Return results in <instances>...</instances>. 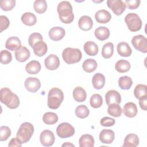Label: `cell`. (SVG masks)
Returning <instances> with one entry per match:
<instances>
[{"mask_svg": "<svg viewBox=\"0 0 147 147\" xmlns=\"http://www.w3.org/2000/svg\"><path fill=\"white\" fill-rule=\"evenodd\" d=\"M0 100L2 103L11 109L17 108L20 102L18 96L7 87L1 89Z\"/></svg>", "mask_w": 147, "mask_h": 147, "instance_id": "obj_1", "label": "cell"}, {"mask_svg": "<svg viewBox=\"0 0 147 147\" xmlns=\"http://www.w3.org/2000/svg\"><path fill=\"white\" fill-rule=\"evenodd\" d=\"M59 17L60 21L64 24H70L74 19V15L72 11V7L68 1L60 2L57 8Z\"/></svg>", "mask_w": 147, "mask_h": 147, "instance_id": "obj_2", "label": "cell"}, {"mask_svg": "<svg viewBox=\"0 0 147 147\" xmlns=\"http://www.w3.org/2000/svg\"><path fill=\"white\" fill-rule=\"evenodd\" d=\"M64 99V94L60 88L54 87L49 91L48 94L47 105L51 109H57L59 107Z\"/></svg>", "mask_w": 147, "mask_h": 147, "instance_id": "obj_3", "label": "cell"}, {"mask_svg": "<svg viewBox=\"0 0 147 147\" xmlns=\"http://www.w3.org/2000/svg\"><path fill=\"white\" fill-rule=\"evenodd\" d=\"M34 132V127L33 125L28 122L22 123L17 131L16 137L22 144L28 142L31 138Z\"/></svg>", "mask_w": 147, "mask_h": 147, "instance_id": "obj_4", "label": "cell"}, {"mask_svg": "<svg viewBox=\"0 0 147 147\" xmlns=\"http://www.w3.org/2000/svg\"><path fill=\"white\" fill-rule=\"evenodd\" d=\"M82 57V52L78 48H66L62 52V57L64 61L68 64H72L80 61Z\"/></svg>", "mask_w": 147, "mask_h": 147, "instance_id": "obj_5", "label": "cell"}, {"mask_svg": "<svg viewBox=\"0 0 147 147\" xmlns=\"http://www.w3.org/2000/svg\"><path fill=\"white\" fill-rule=\"evenodd\" d=\"M125 21L128 29L131 32H137L142 27V21L140 17L136 13H130L125 17Z\"/></svg>", "mask_w": 147, "mask_h": 147, "instance_id": "obj_6", "label": "cell"}, {"mask_svg": "<svg viewBox=\"0 0 147 147\" xmlns=\"http://www.w3.org/2000/svg\"><path fill=\"white\" fill-rule=\"evenodd\" d=\"M56 133L61 138H68L74 134L75 129L70 123L63 122L58 125L56 129Z\"/></svg>", "mask_w": 147, "mask_h": 147, "instance_id": "obj_7", "label": "cell"}, {"mask_svg": "<svg viewBox=\"0 0 147 147\" xmlns=\"http://www.w3.org/2000/svg\"><path fill=\"white\" fill-rule=\"evenodd\" d=\"M131 44L137 51L142 53L147 52V39L143 35L134 36L131 39Z\"/></svg>", "mask_w": 147, "mask_h": 147, "instance_id": "obj_8", "label": "cell"}, {"mask_svg": "<svg viewBox=\"0 0 147 147\" xmlns=\"http://www.w3.org/2000/svg\"><path fill=\"white\" fill-rule=\"evenodd\" d=\"M107 5L117 16L122 14L126 8V4L121 0H108Z\"/></svg>", "mask_w": 147, "mask_h": 147, "instance_id": "obj_9", "label": "cell"}, {"mask_svg": "<svg viewBox=\"0 0 147 147\" xmlns=\"http://www.w3.org/2000/svg\"><path fill=\"white\" fill-rule=\"evenodd\" d=\"M55 136L53 132L49 130H43L40 136L41 144L45 146H52L55 142Z\"/></svg>", "mask_w": 147, "mask_h": 147, "instance_id": "obj_10", "label": "cell"}, {"mask_svg": "<svg viewBox=\"0 0 147 147\" xmlns=\"http://www.w3.org/2000/svg\"><path fill=\"white\" fill-rule=\"evenodd\" d=\"M24 84L26 89L28 91L33 93L36 92L41 87L40 80L34 77H29L26 79Z\"/></svg>", "mask_w": 147, "mask_h": 147, "instance_id": "obj_11", "label": "cell"}, {"mask_svg": "<svg viewBox=\"0 0 147 147\" xmlns=\"http://www.w3.org/2000/svg\"><path fill=\"white\" fill-rule=\"evenodd\" d=\"M44 64L47 69L51 71L55 70L60 65V60L56 55L51 54L45 59Z\"/></svg>", "mask_w": 147, "mask_h": 147, "instance_id": "obj_12", "label": "cell"}, {"mask_svg": "<svg viewBox=\"0 0 147 147\" xmlns=\"http://www.w3.org/2000/svg\"><path fill=\"white\" fill-rule=\"evenodd\" d=\"M105 100L107 105L112 103L119 104L121 102V96L118 91L111 90L106 92L105 95Z\"/></svg>", "mask_w": 147, "mask_h": 147, "instance_id": "obj_13", "label": "cell"}, {"mask_svg": "<svg viewBox=\"0 0 147 147\" xmlns=\"http://www.w3.org/2000/svg\"><path fill=\"white\" fill-rule=\"evenodd\" d=\"M49 37L53 41H59L65 36V30L60 26L52 28L49 31Z\"/></svg>", "mask_w": 147, "mask_h": 147, "instance_id": "obj_14", "label": "cell"}, {"mask_svg": "<svg viewBox=\"0 0 147 147\" xmlns=\"http://www.w3.org/2000/svg\"><path fill=\"white\" fill-rule=\"evenodd\" d=\"M99 140L103 144H111L115 138L114 132L110 129H103L99 134Z\"/></svg>", "mask_w": 147, "mask_h": 147, "instance_id": "obj_15", "label": "cell"}, {"mask_svg": "<svg viewBox=\"0 0 147 147\" xmlns=\"http://www.w3.org/2000/svg\"><path fill=\"white\" fill-rule=\"evenodd\" d=\"M5 47L10 51H16L21 47V40L16 36L10 37L6 41Z\"/></svg>", "mask_w": 147, "mask_h": 147, "instance_id": "obj_16", "label": "cell"}, {"mask_svg": "<svg viewBox=\"0 0 147 147\" xmlns=\"http://www.w3.org/2000/svg\"><path fill=\"white\" fill-rule=\"evenodd\" d=\"M95 18L99 24H106L110 21L111 15L107 10L102 9L96 12L95 14Z\"/></svg>", "mask_w": 147, "mask_h": 147, "instance_id": "obj_17", "label": "cell"}, {"mask_svg": "<svg viewBox=\"0 0 147 147\" xmlns=\"http://www.w3.org/2000/svg\"><path fill=\"white\" fill-rule=\"evenodd\" d=\"M78 25L80 29L84 31H88L92 28L93 21L90 17L83 16L79 20Z\"/></svg>", "mask_w": 147, "mask_h": 147, "instance_id": "obj_18", "label": "cell"}, {"mask_svg": "<svg viewBox=\"0 0 147 147\" xmlns=\"http://www.w3.org/2000/svg\"><path fill=\"white\" fill-rule=\"evenodd\" d=\"M30 53L29 50L25 47L22 46L15 52V57L19 62H24L30 57Z\"/></svg>", "mask_w": 147, "mask_h": 147, "instance_id": "obj_19", "label": "cell"}, {"mask_svg": "<svg viewBox=\"0 0 147 147\" xmlns=\"http://www.w3.org/2000/svg\"><path fill=\"white\" fill-rule=\"evenodd\" d=\"M137 106L133 102H127L123 106V114L129 118L134 117L137 115Z\"/></svg>", "mask_w": 147, "mask_h": 147, "instance_id": "obj_20", "label": "cell"}, {"mask_svg": "<svg viewBox=\"0 0 147 147\" xmlns=\"http://www.w3.org/2000/svg\"><path fill=\"white\" fill-rule=\"evenodd\" d=\"M139 144V138L137 135L130 133L127 134L123 141V147H136Z\"/></svg>", "mask_w": 147, "mask_h": 147, "instance_id": "obj_21", "label": "cell"}, {"mask_svg": "<svg viewBox=\"0 0 147 147\" xmlns=\"http://www.w3.org/2000/svg\"><path fill=\"white\" fill-rule=\"evenodd\" d=\"M32 48L33 49L34 53L38 57L44 56L47 52L48 49L47 44L43 41H41L36 43Z\"/></svg>", "mask_w": 147, "mask_h": 147, "instance_id": "obj_22", "label": "cell"}, {"mask_svg": "<svg viewBox=\"0 0 147 147\" xmlns=\"http://www.w3.org/2000/svg\"><path fill=\"white\" fill-rule=\"evenodd\" d=\"M92 86L94 88L100 90L103 87L105 84V77L100 73L95 74L92 79Z\"/></svg>", "mask_w": 147, "mask_h": 147, "instance_id": "obj_23", "label": "cell"}, {"mask_svg": "<svg viewBox=\"0 0 147 147\" xmlns=\"http://www.w3.org/2000/svg\"><path fill=\"white\" fill-rule=\"evenodd\" d=\"M117 52L122 57H129L132 53L130 47L125 42H121L117 45Z\"/></svg>", "mask_w": 147, "mask_h": 147, "instance_id": "obj_24", "label": "cell"}, {"mask_svg": "<svg viewBox=\"0 0 147 147\" xmlns=\"http://www.w3.org/2000/svg\"><path fill=\"white\" fill-rule=\"evenodd\" d=\"M41 67L39 61L37 60H32L29 62L25 67V70L29 74L35 75L38 74L41 70Z\"/></svg>", "mask_w": 147, "mask_h": 147, "instance_id": "obj_25", "label": "cell"}, {"mask_svg": "<svg viewBox=\"0 0 147 147\" xmlns=\"http://www.w3.org/2000/svg\"><path fill=\"white\" fill-rule=\"evenodd\" d=\"M84 51L88 56H94L98 52V46L93 41H87L84 44Z\"/></svg>", "mask_w": 147, "mask_h": 147, "instance_id": "obj_26", "label": "cell"}, {"mask_svg": "<svg viewBox=\"0 0 147 147\" xmlns=\"http://www.w3.org/2000/svg\"><path fill=\"white\" fill-rule=\"evenodd\" d=\"M94 34L99 40L104 41L109 38L110 30L106 26H99L95 30Z\"/></svg>", "mask_w": 147, "mask_h": 147, "instance_id": "obj_27", "label": "cell"}, {"mask_svg": "<svg viewBox=\"0 0 147 147\" xmlns=\"http://www.w3.org/2000/svg\"><path fill=\"white\" fill-rule=\"evenodd\" d=\"M80 147H93L94 146V137L88 134L82 135L79 140Z\"/></svg>", "mask_w": 147, "mask_h": 147, "instance_id": "obj_28", "label": "cell"}, {"mask_svg": "<svg viewBox=\"0 0 147 147\" xmlns=\"http://www.w3.org/2000/svg\"><path fill=\"white\" fill-rule=\"evenodd\" d=\"M21 21L22 23L28 26H33L37 22L36 16L30 12H26L21 16Z\"/></svg>", "mask_w": 147, "mask_h": 147, "instance_id": "obj_29", "label": "cell"}, {"mask_svg": "<svg viewBox=\"0 0 147 147\" xmlns=\"http://www.w3.org/2000/svg\"><path fill=\"white\" fill-rule=\"evenodd\" d=\"M73 97L76 102H82L86 100L87 97V94L84 88L80 86H78L74 89Z\"/></svg>", "mask_w": 147, "mask_h": 147, "instance_id": "obj_30", "label": "cell"}, {"mask_svg": "<svg viewBox=\"0 0 147 147\" xmlns=\"http://www.w3.org/2000/svg\"><path fill=\"white\" fill-rule=\"evenodd\" d=\"M131 65L130 63L126 60H119L117 61L115 65V69L119 73H124L129 71Z\"/></svg>", "mask_w": 147, "mask_h": 147, "instance_id": "obj_31", "label": "cell"}, {"mask_svg": "<svg viewBox=\"0 0 147 147\" xmlns=\"http://www.w3.org/2000/svg\"><path fill=\"white\" fill-rule=\"evenodd\" d=\"M97 67V63L95 60L92 59H86L82 64L83 70L88 73L94 72Z\"/></svg>", "mask_w": 147, "mask_h": 147, "instance_id": "obj_32", "label": "cell"}, {"mask_svg": "<svg viewBox=\"0 0 147 147\" xmlns=\"http://www.w3.org/2000/svg\"><path fill=\"white\" fill-rule=\"evenodd\" d=\"M108 106L107 113L111 116L114 117H119L121 115L122 110L119 104L112 103Z\"/></svg>", "mask_w": 147, "mask_h": 147, "instance_id": "obj_33", "label": "cell"}, {"mask_svg": "<svg viewBox=\"0 0 147 147\" xmlns=\"http://www.w3.org/2000/svg\"><path fill=\"white\" fill-rule=\"evenodd\" d=\"M114 52V45L112 42H107L102 47V56L105 59L111 57Z\"/></svg>", "mask_w": 147, "mask_h": 147, "instance_id": "obj_34", "label": "cell"}, {"mask_svg": "<svg viewBox=\"0 0 147 147\" xmlns=\"http://www.w3.org/2000/svg\"><path fill=\"white\" fill-rule=\"evenodd\" d=\"M133 84L132 79L127 76H121L118 79V85L122 90H129Z\"/></svg>", "mask_w": 147, "mask_h": 147, "instance_id": "obj_35", "label": "cell"}, {"mask_svg": "<svg viewBox=\"0 0 147 147\" xmlns=\"http://www.w3.org/2000/svg\"><path fill=\"white\" fill-rule=\"evenodd\" d=\"M43 122L47 125H53L58 121L57 115L53 112H47L42 117Z\"/></svg>", "mask_w": 147, "mask_h": 147, "instance_id": "obj_36", "label": "cell"}, {"mask_svg": "<svg viewBox=\"0 0 147 147\" xmlns=\"http://www.w3.org/2000/svg\"><path fill=\"white\" fill-rule=\"evenodd\" d=\"M134 95L137 99H140L147 96V87L145 84H139L137 85L134 90Z\"/></svg>", "mask_w": 147, "mask_h": 147, "instance_id": "obj_37", "label": "cell"}, {"mask_svg": "<svg viewBox=\"0 0 147 147\" xmlns=\"http://www.w3.org/2000/svg\"><path fill=\"white\" fill-rule=\"evenodd\" d=\"M33 8L35 11L39 14L44 13L47 9V3L44 0L35 1L33 4Z\"/></svg>", "mask_w": 147, "mask_h": 147, "instance_id": "obj_38", "label": "cell"}, {"mask_svg": "<svg viewBox=\"0 0 147 147\" xmlns=\"http://www.w3.org/2000/svg\"><path fill=\"white\" fill-rule=\"evenodd\" d=\"M75 113L78 118L83 119L88 116L90 114V110L86 105H81L76 108Z\"/></svg>", "mask_w": 147, "mask_h": 147, "instance_id": "obj_39", "label": "cell"}, {"mask_svg": "<svg viewBox=\"0 0 147 147\" xmlns=\"http://www.w3.org/2000/svg\"><path fill=\"white\" fill-rule=\"evenodd\" d=\"M90 103L91 107L95 109L100 107L103 104V99L99 94H93L90 99Z\"/></svg>", "mask_w": 147, "mask_h": 147, "instance_id": "obj_40", "label": "cell"}, {"mask_svg": "<svg viewBox=\"0 0 147 147\" xmlns=\"http://www.w3.org/2000/svg\"><path fill=\"white\" fill-rule=\"evenodd\" d=\"M16 6L15 0H3L0 2V7L3 11L12 10Z\"/></svg>", "mask_w": 147, "mask_h": 147, "instance_id": "obj_41", "label": "cell"}, {"mask_svg": "<svg viewBox=\"0 0 147 147\" xmlns=\"http://www.w3.org/2000/svg\"><path fill=\"white\" fill-rule=\"evenodd\" d=\"M41 41H43V38L42 35L39 33H33L28 38V43L31 48H33L36 43Z\"/></svg>", "mask_w": 147, "mask_h": 147, "instance_id": "obj_42", "label": "cell"}, {"mask_svg": "<svg viewBox=\"0 0 147 147\" xmlns=\"http://www.w3.org/2000/svg\"><path fill=\"white\" fill-rule=\"evenodd\" d=\"M12 56L11 53L7 50H2L1 52V63L3 64H7L11 62Z\"/></svg>", "mask_w": 147, "mask_h": 147, "instance_id": "obj_43", "label": "cell"}, {"mask_svg": "<svg viewBox=\"0 0 147 147\" xmlns=\"http://www.w3.org/2000/svg\"><path fill=\"white\" fill-rule=\"evenodd\" d=\"M11 135V130L8 126H2L0 127V141H4L8 139Z\"/></svg>", "mask_w": 147, "mask_h": 147, "instance_id": "obj_44", "label": "cell"}, {"mask_svg": "<svg viewBox=\"0 0 147 147\" xmlns=\"http://www.w3.org/2000/svg\"><path fill=\"white\" fill-rule=\"evenodd\" d=\"M115 121L114 119L110 117H105L102 118L100 121V125L102 126H105V127L112 126L115 124Z\"/></svg>", "mask_w": 147, "mask_h": 147, "instance_id": "obj_45", "label": "cell"}, {"mask_svg": "<svg viewBox=\"0 0 147 147\" xmlns=\"http://www.w3.org/2000/svg\"><path fill=\"white\" fill-rule=\"evenodd\" d=\"M0 28H1V32H2L4 30L6 29L9 25H10V21L7 18V17L5 16H0Z\"/></svg>", "mask_w": 147, "mask_h": 147, "instance_id": "obj_46", "label": "cell"}, {"mask_svg": "<svg viewBox=\"0 0 147 147\" xmlns=\"http://www.w3.org/2000/svg\"><path fill=\"white\" fill-rule=\"evenodd\" d=\"M124 2L129 9L133 10L139 7L141 1L139 0H126Z\"/></svg>", "mask_w": 147, "mask_h": 147, "instance_id": "obj_47", "label": "cell"}, {"mask_svg": "<svg viewBox=\"0 0 147 147\" xmlns=\"http://www.w3.org/2000/svg\"><path fill=\"white\" fill-rule=\"evenodd\" d=\"M139 105L143 110L146 111L147 109V96L139 99Z\"/></svg>", "mask_w": 147, "mask_h": 147, "instance_id": "obj_48", "label": "cell"}, {"mask_svg": "<svg viewBox=\"0 0 147 147\" xmlns=\"http://www.w3.org/2000/svg\"><path fill=\"white\" fill-rule=\"evenodd\" d=\"M9 146H21L22 143L20 141V140L17 138H13L9 142L8 144Z\"/></svg>", "mask_w": 147, "mask_h": 147, "instance_id": "obj_49", "label": "cell"}, {"mask_svg": "<svg viewBox=\"0 0 147 147\" xmlns=\"http://www.w3.org/2000/svg\"><path fill=\"white\" fill-rule=\"evenodd\" d=\"M62 146H75V145L69 142H65L62 145Z\"/></svg>", "mask_w": 147, "mask_h": 147, "instance_id": "obj_50", "label": "cell"}]
</instances>
